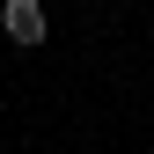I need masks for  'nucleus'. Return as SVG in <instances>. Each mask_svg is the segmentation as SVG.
I'll return each instance as SVG.
<instances>
[{"mask_svg": "<svg viewBox=\"0 0 154 154\" xmlns=\"http://www.w3.org/2000/svg\"><path fill=\"white\" fill-rule=\"evenodd\" d=\"M0 29H8V44H44L51 37L44 0H0Z\"/></svg>", "mask_w": 154, "mask_h": 154, "instance_id": "1", "label": "nucleus"}]
</instances>
